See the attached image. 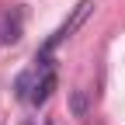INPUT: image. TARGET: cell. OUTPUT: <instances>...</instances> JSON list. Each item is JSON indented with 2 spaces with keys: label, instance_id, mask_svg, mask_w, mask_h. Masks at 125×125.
<instances>
[{
  "label": "cell",
  "instance_id": "2",
  "mask_svg": "<svg viewBox=\"0 0 125 125\" xmlns=\"http://www.w3.org/2000/svg\"><path fill=\"white\" fill-rule=\"evenodd\" d=\"M56 90V66L52 62H45V66L35 70V87H31V104H42V101H49V94Z\"/></svg>",
  "mask_w": 125,
  "mask_h": 125
},
{
  "label": "cell",
  "instance_id": "1",
  "mask_svg": "<svg viewBox=\"0 0 125 125\" xmlns=\"http://www.w3.org/2000/svg\"><path fill=\"white\" fill-rule=\"evenodd\" d=\"M90 10H94V0H80V4H76V7L70 10V18L62 21V24H59V28L52 31V38L42 45V56H38V62H42V66L49 62V52H52V49H59L62 42H70V38L76 35V31H80V24H83V21L90 18Z\"/></svg>",
  "mask_w": 125,
  "mask_h": 125
},
{
  "label": "cell",
  "instance_id": "3",
  "mask_svg": "<svg viewBox=\"0 0 125 125\" xmlns=\"http://www.w3.org/2000/svg\"><path fill=\"white\" fill-rule=\"evenodd\" d=\"M70 111H73V118H87V115H90L87 90H73V94H70Z\"/></svg>",
  "mask_w": 125,
  "mask_h": 125
}]
</instances>
